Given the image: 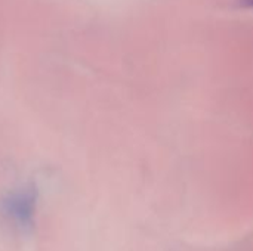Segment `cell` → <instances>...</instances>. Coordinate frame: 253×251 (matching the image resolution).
<instances>
[{
    "label": "cell",
    "mask_w": 253,
    "mask_h": 251,
    "mask_svg": "<svg viewBox=\"0 0 253 251\" xmlns=\"http://www.w3.org/2000/svg\"><path fill=\"white\" fill-rule=\"evenodd\" d=\"M34 209V194L31 191L18 192L6 201V212L9 216L19 223L30 222Z\"/></svg>",
    "instance_id": "cell-1"
}]
</instances>
